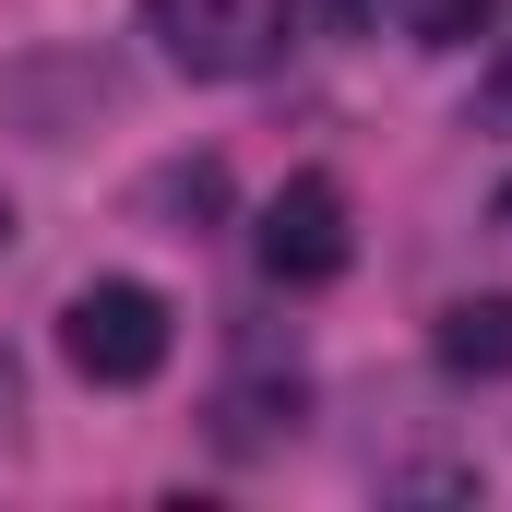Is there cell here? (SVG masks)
<instances>
[{
    "instance_id": "obj_6",
    "label": "cell",
    "mask_w": 512,
    "mask_h": 512,
    "mask_svg": "<svg viewBox=\"0 0 512 512\" xmlns=\"http://www.w3.org/2000/svg\"><path fill=\"white\" fill-rule=\"evenodd\" d=\"M12 417H24V370L0 358V441H12Z\"/></svg>"
},
{
    "instance_id": "obj_1",
    "label": "cell",
    "mask_w": 512,
    "mask_h": 512,
    "mask_svg": "<svg viewBox=\"0 0 512 512\" xmlns=\"http://www.w3.org/2000/svg\"><path fill=\"white\" fill-rule=\"evenodd\" d=\"M60 358H72L84 382H108V393L155 382V370H167V298H155L143 274L72 286V298H60Z\"/></svg>"
},
{
    "instance_id": "obj_7",
    "label": "cell",
    "mask_w": 512,
    "mask_h": 512,
    "mask_svg": "<svg viewBox=\"0 0 512 512\" xmlns=\"http://www.w3.org/2000/svg\"><path fill=\"white\" fill-rule=\"evenodd\" d=\"M489 108H501V120H512V48H501V72H489Z\"/></svg>"
},
{
    "instance_id": "obj_4",
    "label": "cell",
    "mask_w": 512,
    "mask_h": 512,
    "mask_svg": "<svg viewBox=\"0 0 512 512\" xmlns=\"http://www.w3.org/2000/svg\"><path fill=\"white\" fill-rule=\"evenodd\" d=\"M441 370L512 382V298H453V310H441Z\"/></svg>"
},
{
    "instance_id": "obj_5",
    "label": "cell",
    "mask_w": 512,
    "mask_h": 512,
    "mask_svg": "<svg viewBox=\"0 0 512 512\" xmlns=\"http://www.w3.org/2000/svg\"><path fill=\"white\" fill-rule=\"evenodd\" d=\"M489 12L501 0H417V36L429 48H465V36H489Z\"/></svg>"
},
{
    "instance_id": "obj_8",
    "label": "cell",
    "mask_w": 512,
    "mask_h": 512,
    "mask_svg": "<svg viewBox=\"0 0 512 512\" xmlns=\"http://www.w3.org/2000/svg\"><path fill=\"white\" fill-rule=\"evenodd\" d=\"M501 215H512V179H501Z\"/></svg>"
},
{
    "instance_id": "obj_2",
    "label": "cell",
    "mask_w": 512,
    "mask_h": 512,
    "mask_svg": "<svg viewBox=\"0 0 512 512\" xmlns=\"http://www.w3.org/2000/svg\"><path fill=\"white\" fill-rule=\"evenodd\" d=\"M143 24H155V48H167L179 72L227 84V72H262V60L286 48L298 0H143Z\"/></svg>"
},
{
    "instance_id": "obj_3",
    "label": "cell",
    "mask_w": 512,
    "mask_h": 512,
    "mask_svg": "<svg viewBox=\"0 0 512 512\" xmlns=\"http://www.w3.org/2000/svg\"><path fill=\"white\" fill-rule=\"evenodd\" d=\"M262 274L274 286H334L346 274V191L322 167H298L274 203H262Z\"/></svg>"
}]
</instances>
